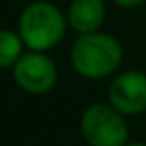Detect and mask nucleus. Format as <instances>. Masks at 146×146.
<instances>
[{"label": "nucleus", "mask_w": 146, "mask_h": 146, "mask_svg": "<svg viewBox=\"0 0 146 146\" xmlns=\"http://www.w3.org/2000/svg\"><path fill=\"white\" fill-rule=\"evenodd\" d=\"M126 146H146L144 143H128Z\"/></svg>", "instance_id": "9"}, {"label": "nucleus", "mask_w": 146, "mask_h": 146, "mask_svg": "<svg viewBox=\"0 0 146 146\" xmlns=\"http://www.w3.org/2000/svg\"><path fill=\"white\" fill-rule=\"evenodd\" d=\"M122 46L107 33H82L72 46V65L82 76L100 80L113 74L122 63Z\"/></svg>", "instance_id": "1"}, {"label": "nucleus", "mask_w": 146, "mask_h": 146, "mask_svg": "<svg viewBox=\"0 0 146 146\" xmlns=\"http://www.w3.org/2000/svg\"><path fill=\"white\" fill-rule=\"evenodd\" d=\"M19 35L28 48L39 52L50 50L65 35V17L54 4L33 2L21 15Z\"/></svg>", "instance_id": "2"}, {"label": "nucleus", "mask_w": 146, "mask_h": 146, "mask_svg": "<svg viewBox=\"0 0 146 146\" xmlns=\"http://www.w3.org/2000/svg\"><path fill=\"white\" fill-rule=\"evenodd\" d=\"M13 76L22 91L43 94L56 85L57 70L48 56H44L39 50H33L19 57V61L15 63Z\"/></svg>", "instance_id": "4"}, {"label": "nucleus", "mask_w": 146, "mask_h": 146, "mask_svg": "<svg viewBox=\"0 0 146 146\" xmlns=\"http://www.w3.org/2000/svg\"><path fill=\"white\" fill-rule=\"evenodd\" d=\"M115 2H117L118 6H122V7H135V6H141V4L146 2V0H115Z\"/></svg>", "instance_id": "8"}, {"label": "nucleus", "mask_w": 146, "mask_h": 146, "mask_svg": "<svg viewBox=\"0 0 146 146\" xmlns=\"http://www.w3.org/2000/svg\"><path fill=\"white\" fill-rule=\"evenodd\" d=\"M83 139L91 146H126L128 124L115 106L94 104L82 117Z\"/></svg>", "instance_id": "3"}, {"label": "nucleus", "mask_w": 146, "mask_h": 146, "mask_svg": "<svg viewBox=\"0 0 146 146\" xmlns=\"http://www.w3.org/2000/svg\"><path fill=\"white\" fill-rule=\"evenodd\" d=\"M22 37L17 35L11 30H4L0 33V65L4 68L11 67L19 61V57L22 56Z\"/></svg>", "instance_id": "7"}, {"label": "nucleus", "mask_w": 146, "mask_h": 146, "mask_svg": "<svg viewBox=\"0 0 146 146\" xmlns=\"http://www.w3.org/2000/svg\"><path fill=\"white\" fill-rule=\"evenodd\" d=\"M104 0H72L68 7V22L80 33L96 32L104 22Z\"/></svg>", "instance_id": "6"}, {"label": "nucleus", "mask_w": 146, "mask_h": 146, "mask_svg": "<svg viewBox=\"0 0 146 146\" xmlns=\"http://www.w3.org/2000/svg\"><path fill=\"white\" fill-rule=\"evenodd\" d=\"M109 100L122 115H139L146 109V74L128 70L118 74L109 87Z\"/></svg>", "instance_id": "5"}]
</instances>
